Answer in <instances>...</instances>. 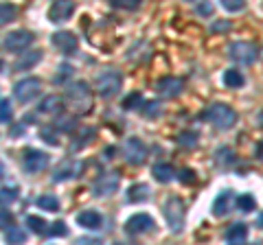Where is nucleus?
I'll return each mask as SVG.
<instances>
[{"label":"nucleus","mask_w":263,"mask_h":245,"mask_svg":"<svg viewBox=\"0 0 263 245\" xmlns=\"http://www.w3.org/2000/svg\"><path fill=\"white\" fill-rule=\"evenodd\" d=\"M259 226H263V217H261V219H259Z\"/></svg>","instance_id":"obj_47"},{"label":"nucleus","mask_w":263,"mask_h":245,"mask_svg":"<svg viewBox=\"0 0 263 245\" xmlns=\"http://www.w3.org/2000/svg\"><path fill=\"white\" fill-rule=\"evenodd\" d=\"M204 116H206V120H211L213 127L221 129V132H226V129H230L237 122V112L224 103H213Z\"/></svg>","instance_id":"obj_3"},{"label":"nucleus","mask_w":263,"mask_h":245,"mask_svg":"<svg viewBox=\"0 0 263 245\" xmlns=\"http://www.w3.org/2000/svg\"><path fill=\"white\" fill-rule=\"evenodd\" d=\"M51 42H53V46L57 48V51H62L64 55H72L79 46L77 35L70 33V31H57V33H53Z\"/></svg>","instance_id":"obj_12"},{"label":"nucleus","mask_w":263,"mask_h":245,"mask_svg":"<svg viewBox=\"0 0 263 245\" xmlns=\"http://www.w3.org/2000/svg\"><path fill=\"white\" fill-rule=\"evenodd\" d=\"M11 116H13L11 103H9V99H3V101H0V122H3V125H9Z\"/></svg>","instance_id":"obj_31"},{"label":"nucleus","mask_w":263,"mask_h":245,"mask_svg":"<svg viewBox=\"0 0 263 245\" xmlns=\"http://www.w3.org/2000/svg\"><path fill=\"white\" fill-rule=\"evenodd\" d=\"M79 171H81V165H79V162L68 160V162H64V165L55 171L53 179H55V182H66V179H72V177H75Z\"/></svg>","instance_id":"obj_18"},{"label":"nucleus","mask_w":263,"mask_h":245,"mask_svg":"<svg viewBox=\"0 0 263 245\" xmlns=\"http://www.w3.org/2000/svg\"><path fill=\"white\" fill-rule=\"evenodd\" d=\"M123 156H125L127 165L132 167H141L143 162L147 160V147L141 138H127L125 145H123Z\"/></svg>","instance_id":"obj_7"},{"label":"nucleus","mask_w":263,"mask_h":245,"mask_svg":"<svg viewBox=\"0 0 263 245\" xmlns=\"http://www.w3.org/2000/svg\"><path fill=\"white\" fill-rule=\"evenodd\" d=\"M221 79H224V86H226V88H241L243 81H246L243 75H241V72L237 70V68H228Z\"/></svg>","instance_id":"obj_24"},{"label":"nucleus","mask_w":263,"mask_h":245,"mask_svg":"<svg viewBox=\"0 0 263 245\" xmlns=\"http://www.w3.org/2000/svg\"><path fill=\"white\" fill-rule=\"evenodd\" d=\"M226 11H241L246 7V0H219Z\"/></svg>","instance_id":"obj_36"},{"label":"nucleus","mask_w":263,"mask_h":245,"mask_svg":"<svg viewBox=\"0 0 263 245\" xmlns=\"http://www.w3.org/2000/svg\"><path fill=\"white\" fill-rule=\"evenodd\" d=\"M75 127H77V120L70 118V116L57 118V122H55V129H57V132H72Z\"/></svg>","instance_id":"obj_33"},{"label":"nucleus","mask_w":263,"mask_h":245,"mask_svg":"<svg viewBox=\"0 0 263 245\" xmlns=\"http://www.w3.org/2000/svg\"><path fill=\"white\" fill-rule=\"evenodd\" d=\"M228 57L237 64V66H250V64L257 62L259 48L252 42H233L228 46Z\"/></svg>","instance_id":"obj_5"},{"label":"nucleus","mask_w":263,"mask_h":245,"mask_svg":"<svg viewBox=\"0 0 263 245\" xmlns=\"http://www.w3.org/2000/svg\"><path fill=\"white\" fill-rule=\"evenodd\" d=\"M246 239H248V226L241 223V221L233 223L226 230V241L228 243H246Z\"/></svg>","instance_id":"obj_20"},{"label":"nucleus","mask_w":263,"mask_h":245,"mask_svg":"<svg viewBox=\"0 0 263 245\" xmlns=\"http://www.w3.org/2000/svg\"><path fill=\"white\" fill-rule=\"evenodd\" d=\"M164 212V219H167V226L171 228V232H180L184 226V215H186V208H184V201L180 197H169L162 206Z\"/></svg>","instance_id":"obj_4"},{"label":"nucleus","mask_w":263,"mask_h":245,"mask_svg":"<svg viewBox=\"0 0 263 245\" xmlns=\"http://www.w3.org/2000/svg\"><path fill=\"white\" fill-rule=\"evenodd\" d=\"M95 86H97V92L101 94L103 99H112L114 94L121 92L123 75L119 70H114V68H105L95 77Z\"/></svg>","instance_id":"obj_2"},{"label":"nucleus","mask_w":263,"mask_h":245,"mask_svg":"<svg viewBox=\"0 0 263 245\" xmlns=\"http://www.w3.org/2000/svg\"><path fill=\"white\" fill-rule=\"evenodd\" d=\"M259 125H261V127H263V112H261V114H259Z\"/></svg>","instance_id":"obj_46"},{"label":"nucleus","mask_w":263,"mask_h":245,"mask_svg":"<svg viewBox=\"0 0 263 245\" xmlns=\"http://www.w3.org/2000/svg\"><path fill=\"white\" fill-rule=\"evenodd\" d=\"M48 162H51V158H48V153H44V151L27 149V151L22 153V167L31 175H35V173H40V171H44L48 167Z\"/></svg>","instance_id":"obj_8"},{"label":"nucleus","mask_w":263,"mask_h":245,"mask_svg":"<svg viewBox=\"0 0 263 245\" xmlns=\"http://www.w3.org/2000/svg\"><path fill=\"white\" fill-rule=\"evenodd\" d=\"M33 33L31 31H11L9 35L5 37V42H3V46H5V51H9V53H24L27 48L33 44Z\"/></svg>","instance_id":"obj_9"},{"label":"nucleus","mask_w":263,"mask_h":245,"mask_svg":"<svg viewBox=\"0 0 263 245\" xmlns=\"http://www.w3.org/2000/svg\"><path fill=\"white\" fill-rule=\"evenodd\" d=\"M70 75H72V66H70V64H62L60 70H57V75L53 77V81H55L57 86H60V84H66V81L70 79Z\"/></svg>","instance_id":"obj_32"},{"label":"nucleus","mask_w":263,"mask_h":245,"mask_svg":"<svg viewBox=\"0 0 263 245\" xmlns=\"http://www.w3.org/2000/svg\"><path fill=\"white\" fill-rule=\"evenodd\" d=\"M77 223L81 228H86V230H101L103 226V217L99 215L97 210H84L77 215Z\"/></svg>","instance_id":"obj_17"},{"label":"nucleus","mask_w":263,"mask_h":245,"mask_svg":"<svg viewBox=\"0 0 263 245\" xmlns=\"http://www.w3.org/2000/svg\"><path fill=\"white\" fill-rule=\"evenodd\" d=\"M48 234L51 236H66L68 234V228H66L64 221H55V223H51V228H48Z\"/></svg>","instance_id":"obj_38"},{"label":"nucleus","mask_w":263,"mask_h":245,"mask_svg":"<svg viewBox=\"0 0 263 245\" xmlns=\"http://www.w3.org/2000/svg\"><path fill=\"white\" fill-rule=\"evenodd\" d=\"M13 18H15V7L9 5V3H3V18H0V22H3V24H9Z\"/></svg>","instance_id":"obj_37"},{"label":"nucleus","mask_w":263,"mask_h":245,"mask_svg":"<svg viewBox=\"0 0 263 245\" xmlns=\"http://www.w3.org/2000/svg\"><path fill=\"white\" fill-rule=\"evenodd\" d=\"M40 59H42V53L40 51H27L24 55H20V59L15 62V70H27V68H33L35 64H40Z\"/></svg>","instance_id":"obj_21"},{"label":"nucleus","mask_w":263,"mask_h":245,"mask_svg":"<svg viewBox=\"0 0 263 245\" xmlns=\"http://www.w3.org/2000/svg\"><path fill=\"white\" fill-rule=\"evenodd\" d=\"M40 92H42V81H40L37 77L20 79L18 84L13 86V96L20 103H31L33 99H37Z\"/></svg>","instance_id":"obj_6"},{"label":"nucleus","mask_w":263,"mask_h":245,"mask_svg":"<svg viewBox=\"0 0 263 245\" xmlns=\"http://www.w3.org/2000/svg\"><path fill=\"white\" fill-rule=\"evenodd\" d=\"M37 208H44L48 212H57L60 210V199L55 197V195H40V197L35 199Z\"/></svg>","instance_id":"obj_25"},{"label":"nucleus","mask_w":263,"mask_h":245,"mask_svg":"<svg viewBox=\"0 0 263 245\" xmlns=\"http://www.w3.org/2000/svg\"><path fill=\"white\" fill-rule=\"evenodd\" d=\"M254 153H257V158H259V160L263 162V140H261V142L257 145V149H254Z\"/></svg>","instance_id":"obj_45"},{"label":"nucleus","mask_w":263,"mask_h":245,"mask_svg":"<svg viewBox=\"0 0 263 245\" xmlns=\"http://www.w3.org/2000/svg\"><path fill=\"white\" fill-rule=\"evenodd\" d=\"M235 206H237V195L233 191H221L215 197V201H213V215L226 217Z\"/></svg>","instance_id":"obj_15"},{"label":"nucleus","mask_w":263,"mask_h":245,"mask_svg":"<svg viewBox=\"0 0 263 245\" xmlns=\"http://www.w3.org/2000/svg\"><path fill=\"white\" fill-rule=\"evenodd\" d=\"M230 29V22H226V20H221V22H215L211 27V31L213 33H221V31H228Z\"/></svg>","instance_id":"obj_42"},{"label":"nucleus","mask_w":263,"mask_h":245,"mask_svg":"<svg viewBox=\"0 0 263 245\" xmlns=\"http://www.w3.org/2000/svg\"><path fill=\"white\" fill-rule=\"evenodd\" d=\"M72 13H75V3L72 0H55L51 5V9H48V18H51V22L60 24V22L70 20Z\"/></svg>","instance_id":"obj_13"},{"label":"nucleus","mask_w":263,"mask_h":245,"mask_svg":"<svg viewBox=\"0 0 263 245\" xmlns=\"http://www.w3.org/2000/svg\"><path fill=\"white\" fill-rule=\"evenodd\" d=\"M11 221H13V217H11L9 208L3 206V230H5V228H9V226H11Z\"/></svg>","instance_id":"obj_43"},{"label":"nucleus","mask_w":263,"mask_h":245,"mask_svg":"<svg viewBox=\"0 0 263 245\" xmlns=\"http://www.w3.org/2000/svg\"><path fill=\"white\" fill-rule=\"evenodd\" d=\"M197 13L200 15H211V3L209 0H204L202 5H197Z\"/></svg>","instance_id":"obj_44"},{"label":"nucleus","mask_w":263,"mask_h":245,"mask_svg":"<svg viewBox=\"0 0 263 245\" xmlns=\"http://www.w3.org/2000/svg\"><path fill=\"white\" fill-rule=\"evenodd\" d=\"M154 228V219L149 215H145V212H138V215H132L125 223V230L127 234L136 236V234H143V232H149Z\"/></svg>","instance_id":"obj_14"},{"label":"nucleus","mask_w":263,"mask_h":245,"mask_svg":"<svg viewBox=\"0 0 263 245\" xmlns=\"http://www.w3.org/2000/svg\"><path fill=\"white\" fill-rule=\"evenodd\" d=\"M152 173H154V179H156V182H160V184H169L171 179L176 177L174 167L167 165V162H158V165H154Z\"/></svg>","instance_id":"obj_19"},{"label":"nucleus","mask_w":263,"mask_h":245,"mask_svg":"<svg viewBox=\"0 0 263 245\" xmlns=\"http://www.w3.org/2000/svg\"><path fill=\"white\" fill-rule=\"evenodd\" d=\"M237 208L241 212H252L257 208V201H254L252 195H239V197H237Z\"/></svg>","instance_id":"obj_29"},{"label":"nucleus","mask_w":263,"mask_h":245,"mask_svg":"<svg viewBox=\"0 0 263 245\" xmlns=\"http://www.w3.org/2000/svg\"><path fill=\"white\" fill-rule=\"evenodd\" d=\"M156 90L162 99H176L180 96V92L184 90V79L180 77H162L158 84H156Z\"/></svg>","instance_id":"obj_11"},{"label":"nucleus","mask_w":263,"mask_h":245,"mask_svg":"<svg viewBox=\"0 0 263 245\" xmlns=\"http://www.w3.org/2000/svg\"><path fill=\"white\" fill-rule=\"evenodd\" d=\"M66 103L75 112L86 114L92 108V90H90L86 81H75V84H70L68 90H66Z\"/></svg>","instance_id":"obj_1"},{"label":"nucleus","mask_w":263,"mask_h":245,"mask_svg":"<svg viewBox=\"0 0 263 245\" xmlns=\"http://www.w3.org/2000/svg\"><path fill=\"white\" fill-rule=\"evenodd\" d=\"M5 241L7 243H24L27 241V230H22L20 226H9V228H5Z\"/></svg>","instance_id":"obj_23"},{"label":"nucleus","mask_w":263,"mask_h":245,"mask_svg":"<svg viewBox=\"0 0 263 245\" xmlns=\"http://www.w3.org/2000/svg\"><path fill=\"white\" fill-rule=\"evenodd\" d=\"M114 9H123V11H134L141 7L143 0H108Z\"/></svg>","instance_id":"obj_28"},{"label":"nucleus","mask_w":263,"mask_h":245,"mask_svg":"<svg viewBox=\"0 0 263 245\" xmlns=\"http://www.w3.org/2000/svg\"><path fill=\"white\" fill-rule=\"evenodd\" d=\"M143 112H145V116H152V118H154V116H158V114H160V103L149 101V103L145 105V110H143Z\"/></svg>","instance_id":"obj_41"},{"label":"nucleus","mask_w":263,"mask_h":245,"mask_svg":"<svg viewBox=\"0 0 263 245\" xmlns=\"http://www.w3.org/2000/svg\"><path fill=\"white\" fill-rule=\"evenodd\" d=\"M178 179H180V182H182V184H193L197 177H195V173H193L191 169H182V171H180V173H178Z\"/></svg>","instance_id":"obj_39"},{"label":"nucleus","mask_w":263,"mask_h":245,"mask_svg":"<svg viewBox=\"0 0 263 245\" xmlns=\"http://www.w3.org/2000/svg\"><path fill=\"white\" fill-rule=\"evenodd\" d=\"M0 197H3V206H9V203L15 201V197H18V189H15V186H3Z\"/></svg>","instance_id":"obj_34"},{"label":"nucleus","mask_w":263,"mask_h":245,"mask_svg":"<svg viewBox=\"0 0 263 245\" xmlns=\"http://www.w3.org/2000/svg\"><path fill=\"white\" fill-rule=\"evenodd\" d=\"M215 156H217V162L221 167H230V165H235V160H237L235 151L230 149V147H221V149H217Z\"/></svg>","instance_id":"obj_27"},{"label":"nucleus","mask_w":263,"mask_h":245,"mask_svg":"<svg viewBox=\"0 0 263 245\" xmlns=\"http://www.w3.org/2000/svg\"><path fill=\"white\" fill-rule=\"evenodd\" d=\"M141 103H143V94L141 92H132V94H127L125 99H123V110H136V108H141Z\"/></svg>","instance_id":"obj_30"},{"label":"nucleus","mask_w":263,"mask_h":245,"mask_svg":"<svg viewBox=\"0 0 263 245\" xmlns=\"http://www.w3.org/2000/svg\"><path fill=\"white\" fill-rule=\"evenodd\" d=\"M127 199L132 203H143V201H147V199H149V186H147V184H134V186H129Z\"/></svg>","instance_id":"obj_22"},{"label":"nucleus","mask_w":263,"mask_h":245,"mask_svg":"<svg viewBox=\"0 0 263 245\" xmlns=\"http://www.w3.org/2000/svg\"><path fill=\"white\" fill-rule=\"evenodd\" d=\"M119 184H121V175L117 173V171H108V173H103L95 182L92 193L97 195V197H108V195L119 191Z\"/></svg>","instance_id":"obj_10"},{"label":"nucleus","mask_w":263,"mask_h":245,"mask_svg":"<svg viewBox=\"0 0 263 245\" xmlns=\"http://www.w3.org/2000/svg\"><path fill=\"white\" fill-rule=\"evenodd\" d=\"M40 138H42V140H46L51 147H57V145H60V142H57V138H55V134H53V129H48V127L40 132Z\"/></svg>","instance_id":"obj_40"},{"label":"nucleus","mask_w":263,"mask_h":245,"mask_svg":"<svg viewBox=\"0 0 263 245\" xmlns=\"http://www.w3.org/2000/svg\"><path fill=\"white\" fill-rule=\"evenodd\" d=\"M64 105L66 101L62 99L60 94H48L42 99V103L37 105V112L40 114H48V116H55V114H60L64 110Z\"/></svg>","instance_id":"obj_16"},{"label":"nucleus","mask_w":263,"mask_h":245,"mask_svg":"<svg viewBox=\"0 0 263 245\" xmlns=\"http://www.w3.org/2000/svg\"><path fill=\"white\" fill-rule=\"evenodd\" d=\"M178 142L182 145L184 149H193V147L197 145V134H195V132H184V134H180Z\"/></svg>","instance_id":"obj_35"},{"label":"nucleus","mask_w":263,"mask_h":245,"mask_svg":"<svg viewBox=\"0 0 263 245\" xmlns=\"http://www.w3.org/2000/svg\"><path fill=\"white\" fill-rule=\"evenodd\" d=\"M27 226H29V230L35 232V234H46V232H48V223L44 221L42 217L29 215V217H27Z\"/></svg>","instance_id":"obj_26"}]
</instances>
